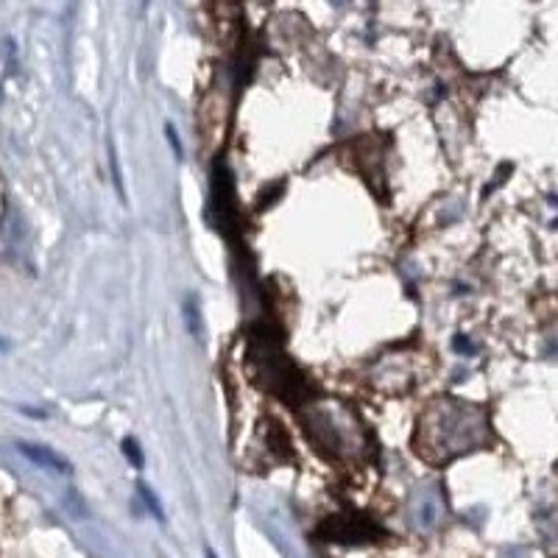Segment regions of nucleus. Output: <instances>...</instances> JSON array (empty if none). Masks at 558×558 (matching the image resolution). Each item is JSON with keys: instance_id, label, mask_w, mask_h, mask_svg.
<instances>
[{"instance_id": "7", "label": "nucleus", "mask_w": 558, "mask_h": 558, "mask_svg": "<svg viewBox=\"0 0 558 558\" xmlns=\"http://www.w3.org/2000/svg\"><path fill=\"white\" fill-rule=\"evenodd\" d=\"M166 132H168V140H171V146H173V154H177V157H179V159H182V146H179V134H177V129H173V126H171V123H168V129H166Z\"/></svg>"}, {"instance_id": "8", "label": "nucleus", "mask_w": 558, "mask_h": 558, "mask_svg": "<svg viewBox=\"0 0 558 558\" xmlns=\"http://www.w3.org/2000/svg\"><path fill=\"white\" fill-rule=\"evenodd\" d=\"M207 558H218L216 550H207Z\"/></svg>"}, {"instance_id": "5", "label": "nucleus", "mask_w": 558, "mask_h": 558, "mask_svg": "<svg viewBox=\"0 0 558 558\" xmlns=\"http://www.w3.org/2000/svg\"><path fill=\"white\" fill-rule=\"evenodd\" d=\"M137 492H140V497L146 500V506L151 508V514L157 517V520H166V514H162V506H159V502H157V497H154L151 488H148V486H140Z\"/></svg>"}, {"instance_id": "3", "label": "nucleus", "mask_w": 558, "mask_h": 558, "mask_svg": "<svg viewBox=\"0 0 558 558\" xmlns=\"http://www.w3.org/2000/svg\"><path fill=\"white\" fill-rule=\"evenodd\" d=\"M20 452L28 458V461L39 463V466H45V470H53V472H70V463L64 461L62 456H57L53 450H48V447H39V445H17Z\"/></svg>"}, {"instance_id": "6", "label": "nucleus", "mask_w": 558, "mask_h": 558, "mask_svg": "<svg viewBox=\"0 0 558 558\" xmlns=\"http://www.w3.org/2000/svg\"><path fill=\"white\" fill-rule=\"evenodd\" d=\"M187 318H191V330L198 332V307H196V299L187 302Z\"/></svg>"}, {"instance_id": "4", "label": "nucleus", "mask_w": 558, "mask_h": 558, "mask_svg": "<svg viewBox=\"0 0 558 558\" xmlns=\"http://www.w3.org/2000/svg\"><path fill=\"white\" fill-rule=\"evenodd\" d=\"M123 456H126L129 461H132L134 470H143V463H146V458H143V450H140L134 438H123Z\"/></svg>"}, {"instance_id": "2", "label": "nucleus", "mask_w": 558, "mask_h": 558, "mask_svg": "<svg viewBox=\"0 0 558 558\" xmlns=\"http://www.w3.org/2000/svg\"><path fill=\"white\" fill-rule=\"evenodd\" d=\"M322 536L330 542H343V545H355V542H375L383 539V531L366 517H332L322 525Z\"/></svg>"}, {"instance_id": "1", "label": "nucleus", "mask_w": 558, "mask_h": 558, "mask_svg": "<svg viewBox=\"0 0 558 558\" xmlns=\"http://www.w3.org/2000/svg\"><path fill=\"white\" fill-rule=\"evenodd\" d=\"M483 441H488L486 411L463 400H438L418 422L416 450L430 463H447Z\"/></svg>"}]
</instances>
